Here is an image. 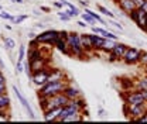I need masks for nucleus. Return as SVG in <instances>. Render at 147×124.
<instances>
[{"mask_svg":"<svg viewBox=\"0 0 147 124\" xmlns=\"http://www.w3.org/2000/svg\"><path fill=\"white\" fill-rule=\"evenodd\" d=\"M69 79H61V80H48L47 83H44L42 86L38 88V96L42 97H50L58 93H62L64 89L67 88V85L69 83Z\"/></svg>","mask_w":147,"mask_h":124,"instance_id":"obj_1","label":"nucleus"},{"mask_svg":"<svg viewBox=\"0 0 147 124\" xmlns=\"http://www.w3.org/2000/svg\"><path fill=\"white\" fill-rule=\"evenodd\" d=\"M86 109V102L82 97L79 99H72V100H68L64 106L61 107V113H59V119L58 121H62L67 116L74 114V113H84V110Z\"/></svg>","mask_w":147,"mask_h":124,"instance_id":"obj_2","label":"nucleus"},{"mask_svg":"<svg viewBox=\"0 0 147 124\" xmlns=\"http://www.w3.org/2000/svg\"><path fill=\"white\" fill-rule=\"evenodd\" d=\"M67 45H68V55L69 56H75V58H82L85 56L86 52L81 44V34L78 33H68L67 36Z\"/></svg>","mask_w":147,"mask_h":124,"instance_id":"obj_3","label":"nucleus"},{"mask_svg":"<svg viewBox=\"0 0 147 124\" xmlns=\"http://www.w3.org/2000/svg\"><path fill=\"white\" fill-rule=\"evenodd\" d=\"M38 99H40L41 110H42V111H47V110H51V109H57V107H62L68 102V99L65 97L64 93H58V95L50 96V97L38 96Z\"/></svg>","mask_w":147,"mask_h":124,"instance_id":"obj_4","label":"nucleus"},{"mask_svg":"<svg viewBox=\"0 0 147 124\" xmlns=\"http://www.w3.org/2000/svg\"><path fill=\"white\" fill-rule=\"evenodd\" d=\"M58 38H59V30H55V28L45 30V31L36 36V40L38 44H47V45H51V47H54L55 41Z\"/></svg>","mask_w":147,"mask_h":124,"instance_id":"obj_5","label":"nucleus"},{"mask_svg":"<svg viewBox=\"0 0 147 124\" xmlns=\"http://www.w3.org/2000/svg\"><path fill=\"white\" fill-rule=\"evenodd\" d=\"M125 114L131 120H137L140 116H143L144 113H147V102L142 103V105H126L125 103Z\"/></svg>","mask_w":147,"mask_h":124,"instance_id":"obj_6","label":"nucleus"},{"mask_svg":"<svg viewBox=\"0 0 147 124\" xmlns=\"http://www.w3.org/2000/svg\"><path fill=\"white\" fill-rule=\"evenodd\" d=\"M123 99H125L126 105H142V103L146 102L142 90H137V89H131V90L126 92L123 95Z\"/></svg>","mask_w":147,"mask_h":124,"instance_id":"obj_7","label":"nucleus"},{"mask_svg":"<svg viewBox=\"0 0 147 124\" xmlns=\"http://www.w3.org/2000/svg\"><path fill=\"white\" fill-rule=\"evenodd\" d=\"M140 55H142V50L134 48V47H127V50H126V52L123 55L122 61L126 65H136V64H139Z\"/></svg>","mask_w":147,"mask_h":124,"instance_id":"obj_8","label":"nucleus"},{"mask_svg":"<svg viewBox=\"0 0 147 124\" xmlns=\"http://www.w3.org/2000/svg\"><path fill=\"white\" fill-rule=\"evenodd\" d=\"M129 16H130V18L137 24L139 28H142L143 31L146 30V27H147V14H146V11H144L143 9H134Z\"/></svg>","mask_w":147,"mask_h":124,"instance_id":"obj_9","label":"nucleus"},{"mask_svg":"<svg viewBox=\"0 0 147 124\" xmlns=\"http://www.w3.org/2000/svg\"><path fill=\"white\" fill-rule=\"evenodd\" d=\"M31 82L36 85L37 88L42 86L44 83L48 82V78H50V68H44L41 71H37L34 73H31Z\"/></svg>","mask_w":147,"mask_h":124,"instance_id":"obj_10","label":"nucleus"},{"mask_svg":"<svg viewBox=\"0 0 147 124\" xmlns=\"http://www.w3.org/2000/svg\"><path fill=\"white\" fill-rule=\"evenodd\" d=\"M89 38H91L93 51H102V50H103V45H105V41H106L105 37L99 36V34H95V33H91V34H89Z\"/></svg>","mask_w":147,"mask_h":124,"instance_id":"obj_11","label":"nucleus"},{"mask_svg":"<svg viewBox=\"0 0 147 124\" xmlns=\"http://www.w3.org/2000/svg\"><path fill=\"white\" fill-rule=\"evenodd\" d=\"M13 92L16 93V96H17V99H18V100H20V103H21V105L24 106V109H26V110L28 111V116H30V119H31V120H34V119H36V116H34V111H33V109L30 107V105H28V102H27V100H26V97H24V96L21 95L20 89H18L17 86H16V85L13 86Z\"/></svg>","mask_w":147,"mask_h":124,"instance_id":"obj_12","label":"nucleus"},{"mask_svg":"<svg viewBox=\"0 0 147 124\" xmlns=\"http://www.w3.org/2000/svg\"><path fill=\"white\" fill-rule=\"evenodd\" d=\"M62 93L65 95V97H67L68 100H72V99H79V97H82V93H81V90H79L78 88H75L71 82L67 85V88L64 89V92H62Z\"/></svg>","mask_w":147,"mask_h":124,"instance_id":"obj_13","label":"nucleus"},{"mask_svg":"<svg viewBox=\"0 0 147 124\" xmlns=\"http://www.w3.org/2000/svg\"><path fill=\"white\" fill-rule=\"evenodd\" d=\"M126 50H127V45L125 44V42H120V41H116L115 42V45L112 47V50H110V52L113 54L119 61H122V58H123V55L126 52Z\"/></svg>","mask_w":147,"mask_h":124,"instance_id":"obj_14","label":"nucleus"},{"mask_svg":"<svg viewBox=\"0 0 147 124\" xmlns=\"http://www.w3.org/2000/svg\"><path fill=\"white\" fill-rule=\"evenodd\" d=\"M117 4H119V9H120L125 14H130V13L136 9L134 0H117Z\"/></svg>","mask_w":147,"mask_h":124,"instance_id":"obj_15","label":"nucleus"},{"mask_svg":"<svg viewBox=\"0 0 147 124\" xmlns=\"http://www.w3.org/2000/svg\"><path fill=\"white\" fill-rule=\"evenodd\" d=\"M28 64H30L31 73H34V72H37V71H41V69L47 68V58H45V56H41V58H38L36 61H31V62H28Z\"/></svg>","mask_w":147,"mask_h":124,"instance_id":"obj_16","label":"nucleus"},{"mask_svg":"<svg viewBox=\"0 0 147 124\" xmlns=\"http://www.w3.org/2000/svg\"><path fill=\"white\" fill-rule=\"evenodd\" d=\"M59 113H61V107H57V109H51V110L42 111V117H44L45 121H58Z\"/></svg>","mask_w":147,"mask_h":124,"instance_id":"obj_17","label":"nucleus"},{"mask_svg":"<svg viewBox=\"0 0 147 124\" xmlns=\"http://www.w3.org/2000/svg\"><path fill=\"white\" fill-rule=\"evenodd\" d=\"M131 89H137V90H146L147 89V75L144 73L143 76L134 79L131 82Z\"/></svg>","mask_w":147,"mask_h":124,"instance_id":"obj_18","label":"nucleus"},{"mask_svg":"<svg viewBox=\"0 0 147 124\" xmlns=\"http://www.w3.org/2000/svg\"><path fill=\"white\" fill-rule=\"evenodd\" d=\"M61 79H67V73L64 69H58V68H51L50 69V78L48 80H61Z\"/></svg>","mask_w":147,"mask_h":124,"instance_id":"obj_19","label":"nucleus"},{"mask_svg":"<svg viewBox=\"0 0 147 124\" xmlns=\"http://www.w3.org/2000/svg\"><path fill=\"white\" fill-rule=\"evenodd\" d=\"M81 44H82V47H84V50H85V52L86 54L91 52V51H93L91 38H89V34H81Z\"/></svg>","mask_w":147,"mask_h":124,"instance_id":"obj_20","label":"nucleus"},{"mask_svg":"<svg viewBox=\"0 0 147 124\" xmlns=\"http://www.w3.org/2000/svg\"><path fill=\"white\" fill-rule=\"evenodd\" d=\"M54 47L58 50V51H61L62 54H65V55H68V45H67V40H64V38H58L57 41H55Z\"/></svg>","mask_w":147,"mask_h":124,"instance_id":"obj_21","label":"nucleus"},{"mask_svg":"<svg viewBox=\"0 0 147 124\" xmlns=\"http://www.w3.org/2000/svg\"><path fill=\"white\" fill-rule=\"evenodd\" d=\"M10 105H11V100H10L9 95L7 93H1L0 95V109L1 110H9Z\"/></svg>","mask_w":147,"mask_h":124,"instance_id":"obj_22","label":"nucleus"},{"mask_svg":"<svg viewBox=\"0 0 147 124\" xmlns=\"http://www.w3.org/2000/svg\"><path fill=\"white\" fill-rule=\"evenodd\" d=\"M41 56H42V54H41V51H40V48H30V50H28V52H27L28 62L36 61V59L41 58Z\"/></svg>","mask_w":147,"mask_h":124,"instance_id":"obj_23","label":"nucleus"},{"mask_svg":"<svg viewBox=\"0 0 147 124\" xmlns=\"http://www.w3.org/2000/svg\"><path fill=\"white\" fill-rule=\"evenodd\" d=\"M84 11H85V13H88V14H91L92 17L95 18V20H96L99 24H105V20L102 18V16H100L99 13H96V11H92L89 7H84Z\"/></svg>","mask_w":147,"mask_h":124,"instance_id":"obj_24","label":"nucleus"},{"mask_svg":"<svg viewBox=\"0 0 147 124\" xmlns=\"http://www.w3.org/2000/svg\"><path fill=\"white\" fill-rule=\"evenodd\" d=\"M82 120H84V114L82 113H74V114L67 116L62 121H82Z\"/></svg>","mask_w":147,"mask_h":124,"instance_id":"obj_25","label":"nucleus"},{"mask_svg":"<svg viewBox=\"0 0 147 124\" xmlns=\"http://www.w3.org/2000/svg\"><path fill=\"white\" fill-rule=\"evenodd\" d=\"M96 7H98V11H99L100 14L106 16L108 18H115V17H116V16H115V14H113V13L110 11L109 9H106V7H103V6H100V4H98Z\"/></svg>","mask_w":147,"mask_h":124,"instance_id":"obj_26","label":"nucleus"},{"mask_svg":"<svg viewBox=\"0 0 147 124\" xmlns=\"http://www.w3.org/2000/svg\"><path fill=\"white\" fill-rule=\"evenodd\" d=\"M81 18H82V20H84L85 23H88L89 25H95V24L98 23V21H96L95 18L92 17L91 14H88V13H85V11H84V13H81Z\"/></svg>","mask_w":147,"mask_h":124,"instance_id":"obj_27","label":"nucleus"},{"mask_svg":"<svg viewBox=\"0 0 147 124\" xmlns=\"http://www.w3.org/2000/svg\"><path fill=\"white\" fill-rule=\"evenodd\" d=\"M3 42H4V47L10 51L16 48V41L13 38H3Z\"/></svg>","mask_w":147,"mask_h":124,"instance_id":"obj_28","label":"nucleus"},{"mask_svg":"<svg viewBox=\"0 0 147 124\" xmlns=\"http://www.w3.org/2000/svg\"><path fill=\"white\" fill-rule=\"evenodd\" d=\"M27 56V51H26V45H20L18 48V58L17 61H24V58Z\"/></svg>","mask_w":147,"mask_h":124,"instance_id":"obj_29","label":"nucleus"},{"mask_svg":"<svg viewBox=\"0 0 147 124\" xmlns=\"http://www.w3.org/2000/svg\"><path fill=\"white\" fill-rule=\"evenodd\" d=\"M139 65H142V68L147 65V51L142 50V55H140V59H139Z\"/></svg>","mask_w":147,"mask_h":124,"instance_id":"obj_30","label":"nucleus"},{"mask_svg":"<svg viewBox=\"0 0 147 124\" xmlns=\"http://www.w3.org/2000/svg\"><path fill=\"white\" fill-rule=\"evenodd\" d=\"M28 18L27 14H20V16H16V17H13V23L14 24H21L23 21H26Z\"/></svg>","mask_w":147,"mask_h":124,"instance_id":"obj_31","label":"nucleus"},{"mask_svg":"<svg viewBox=\"0 0 147 124\" xmlns=\"http://www.w3.org/2000/svg\"><path fill=\"white\" fill-rule=\"evenodd\" d=\"M57 16L59 17V20H62V21H69V20H71V17H69L68 14H65L62 10H59V11L57 13Z\"/></svg>","mask_w":147,"mask_h":124,"instance_id":"obj_32","label":"nucleus"},{"mask_svg":"<svg viewBox=\"0 0 147 124\" xmlns=\"http://www.w3.org/2000/svg\"><path fill=\"white\" fill-rule=\"evenodd\" d=\"M26 69V64H23V61H17V64H16V72L20 73V72H24Z\"/></svg>","mask_w":147,"mask_h":124,"instance_id":"obj_33","label":"nucleus"},{"mask_svg":"<svg viewBox=\"0 0 147 124\" xmlns=\"http://www.w3.org/2000/svg\"><path fill=\"white\" fill-rule=\"evenodd\" d=\"M0 18H4V20H10V21H13V16H11V14H9V13H6V11H1V10H0Z\"/></svg>","mask_w":147,"mask_h":124,"instance_id":"obj_34","label":"nucleus"},{"mask_svg":"<svg viewBox=\"0 0 147 124\" xmlns=\"http://www.w3.org/2000/svg\"><path fill=\"white\" fill-rule=\"evenodd\" d=\"M110 24L113 25V27H116L119 31H122L123 30V25L120 24V23H117V21H115V18H110Z\"/></svg>","mask_w":147,"mask_h":124,"instance_id":"obj_35","label":"nucleus"},{"mask_svg":"<svg viewBox=\"0 0 147 124\" xmlns=\"http://www.w3.org/2000/svg\"><path fill=\"white\" fill-rule=\"evenodd\" d=\"M108 61H109V62H117L119 59H117V58H116V56L109 51V52H108Z\"/></svg>","mask_w":147,"mask_h":124,"instance_id":"obj_36","label":"nucleus"},{"mask_svg":"<svg viewBox=\"0 0 147 124\" xmlns=\"http://www.w3.org/2000/svg\"><path fill=\"white\" fill-rule=\"evenodd\" d=\"M54 7L57 9H59V10H62L65 6H64V3H62V0H58V1H54Z\"/></svg>","mask_w":147,"mask_h":124,"instance_id":"obj_37","label":"nucleus"},{"mask_svg":"<svg viewBox=\"0 0 147 124\" xmlns=\"http://www.w3.org/2000/svg\"><path fill=\"white\" fill-rule=\"evenodd\" d=\"M146 0H134V4H136V9H140L143 4H144Z\"/></svg>","mask_w":147,"mask_h":124,"instance_id":"obj_38","label":"nucleus"},{"mask_svg":"<svg viewBox=\"0 0 147 124\" xmlns=\"http://www.w3.org/2000/svg\"><path fill=\"white\" fill-rule=\"evenodd\" d=\"M136 121H139V123H144V121H147V113H144L143 116H140Z\"/></svg>","mask_w":147,"mask_h":124,"instance_id":"obj_39","label":"nucleus"},{"mask_svg":"<svg viewBox=\"0 0 147 124\" xmlns=\"http://www.w3.org/2000/svg\"><path fill=\"white\" fill-rule=\"evenodd\" d=\"M76 24H78V25H79V27H84V28H86V27H88V25H89V24H88V23H85V21H84V20H79V21H78V23H76Z\"/></svg>","mask_w":147,"mask_h":124,"instance_id":"obj_40","label":"nucleus"},{"mask_svg":"<svg viewBox=\"0 0 147 124\" xmlns=\"http://www.w3.org/2000/svg\"><path fill=\"white\" fill-rule=\"evenodd\" d=\"M6 92H7L6 83H0V95H1V93H6Z\"/></svg>","mask_w":147,"mask_h":124,"instance_id":"obj_41","label":"nucleus"},{"mask_svg":"<svg viewBox=\"0 0 147 124\" xmlns=\"http://www.w3.org/2000/svg\"><path fill=\"white\" fill-rule=\"evenodd\" d=\"M78 1H79V4H81L82 7H88V6H89V1H88V0H78Z\"/></svg>","mask_w":147,"mask_h":124,"instance_id":"obj_42","label":"nucleus"},{"mask_svg":"<svg viewBox=\"0 0 147 124\" xmlns=\"http://www.w3.org/2000/svg\"><path fill=\"white\" fill-rule=\"evenodd\" d=\"M0 83H6V76L3 75L1 71H0Z\"/></svg>","mask_w":147,"mask_h":124,"instance_id":"obj_43","label":"nucleus"},{"mask_svg":"<svg viewBox=\"0 0 147 124\" xmlns=\"http://www.w3.org/2000/svg\"><path fill=\"white\" fill-rule=\"evenodd\" d=\"M40 10H42V11H50L51 9H50V7H45V6H41V7H40Z\"/></svg>","mask_w":147,"mask_h":124,"instance_id":"obj_44","label":"nucleus"},{"mask_svg":"<svg viewBox=\"0 0 147 124\" xmlns=\"http://www.w3.org/2000/svg\"><path fill=\"white\" fill-rule=\"evenodd\" d=\"M140 9H143V10L146 11V14H147V0H146V1H144V4H143V6H142Z\"/></svg>","mask_w":147,"mask_h":124,"instance_id":"obj_45","label":"nucleus"},{"mask_svg":"<svg viewBox=\"0 0 147 124\" xmlns=\"http://www.w3.org/2000/svg\"><path fill=\"white\" fill-rule=\"evenodd\" d=\"M142 93H143V97H144V100L147 102V89H146V90H142Z\"/></svg>","mask_w":147,"mask_h":124,"instance_id":"obj_46","label":"nucleus"},{"mask_svg":"<svg viewBox=\"0 0 147 124\" xmlns=\"http://www.w3.org/2000/svg\"><path fill=\"white\" fill-rule=\"evenodd\" d=\"M13 3H17V4H23L24 3V0H11Z\"/></svg>","mask_w":147,"mask_h":124,"instance_id":"obj_47","label":"nucleus"},{"mask_svg":"<svg viewBox=\"0 0 147 124\" xmlns=\"http://www.w3.org/2000/svg\"><path fill=\"white\" fill-rule=\"evenodd\" d=\"M99 114L103 116V114H105V110H103V109H99Z\"/></svg>","mask_w":147,"mask_h":124,"instance_id":"obj_48","label":"nucleus"},{"mask_svg":"<svg viewBox=\"0 0 147 124\" xmlns=\"http://www.w3.org/2000/svg\"><path fill=\"white\" fill-rule=\"evenodd\" d=\"M143 72L147 75V65H146V66H143Z\"/></svg>","mask_w":147,"mask_h":124,"instance_id":"obj_49","label":"nucleus"},{"mask_svg":"<svg viewBox=\"0 0 147 124\" xmlns=\"http://www.w3.org/2000/svg\"><path fill=\"white\" fill-rule=\"evenodd\" d=\"M0 68H3V62H1V59H0Z\"/></svg>","mask_w":147,"mask_h":124,"instance_id":"obj_50","label":"nucleus"},{"mask_svg":"<svg viewBox=\"0 0 147 124\" xmlns=\"http://www.w3.org/2000/svg\"><path fill=\"white\" fill-rule=\"evenodd\" d=\"M113 1H115V3H117V0H113Z\"/></svg>","mask_w":147,"mask_h":124,"instance_id":"obj_51","label":"nucleus"},{"mask_svg":"<svg viewBox=\"0 0 147 124\" xmlns=\"http://www.w3.org/2000/svg\"><path fill=\"white\" fill-rule=\"evenodd\" d=\"M144 31H146V33H147V27H146V30H144Z\"/></svg>","mask_w":147,"mask_h":124,"instance_id":"obj_52","label":"nucleus"},{"mask_svg":"<svg viewBox=\"0 0 147 124\" xmlns=\"http://www.w3.org/2000/svg\"><path fill=\"white\" fill-rule=\"evenodd\" d=\"M0 10H1V6H0Z\"/></svg>","mask_w":147,"mask_h":124,"instance_id":"obj_53","label":"nucleus"},{"mask_svg":"<svg viewBox=\"0 0 147 124\" xmlns=\"http://www.w3.org/2000/svg\"><path fill=\"white\" fill-rule=\"evenodd\" d=\"M0 69H1V68H0Z\"/></svg>","mask_w":147,"mask_h":124,"instance_id":"obj_54","label":"nucleus"}]
</instances>
